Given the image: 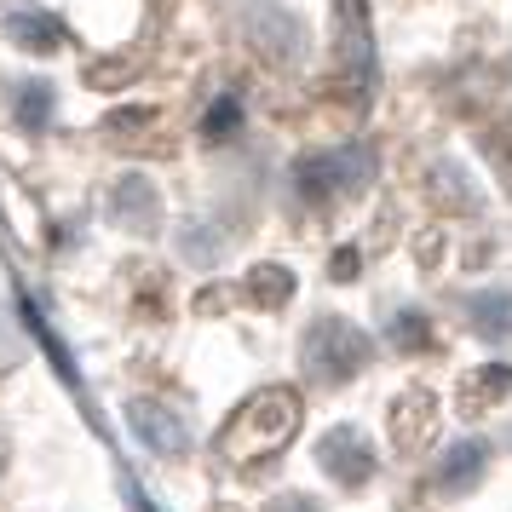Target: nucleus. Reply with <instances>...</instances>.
<instances>
[{"mask_svg": "<svg viewBox=\"0 0 512 512\" xmlns=\"http://www.w3.org/2000/svg\"><path fill=\"white\" fill-rule=\"evenodd\" d=\"M300 420L305 403L294 386H259L231 409V420L219 426V455L231 466H259V461H277L288 443L300 438Z\"/></svg>", "mask_w": 512, "mask_h": 512, "instance_id": "f257e3e1", "label": "nucleus"}, {"mask_svg": "<svg viewBox=\"0 0 512 512\" xmlns=\"http://www.w3.org/2000/svg\"><path fill=\"white\" fill-rule=\"evenodd\" d=\"M300 363L317 386H346V380H357V374L374 363V340L351 323V317L323 311V317L305 323V334H300Z\"/></svg>", "mask_w": 512, "mask_h": 512, "instance_id": "f03ea898", "label": "nucleus"}, {"mask_svg": "<svg viewBox=\"0 0 512 512\" xmlns=\"http://www.w3.org/2000/svg\"><path fill=\"white\" fill-rule=\"evenodd\" d=\"M236 29H242V41H248L259 58H271V64H294L305 52L300 12H288L282 0H236Z\"/></svg>", "mask_w": 512, "mask_h": 512, "instance_id": "7ed1b4c3", "label": "nucleus"}, {"mask_svg": "<svg viewBox=\"0 0 512 512\" xmlns=\"http://www.w3.org/2000/svg\"><path fill=\"white\" fill-rule=\"evenodd\" d=\"M294 179L311 202H334V196H357V190L369 185V156L363 150H317V156H305L294 167Z\"/></svg>", "mask_w": 512, "mask_h": 512, "instance_id": "20e7f679", "label": "nucleus"}, {"mask_svg": "<svg viewBox=\"0 0 512 512\" xmlns=\"http://www.w3.org/2000/svg\"><path fill=\"white\" fill-rule=\"evenodd\" d=\"M317 466H323V478H334L340 489H363L374 478V443L357 432V426H328L323 438H317Z\"/></svg>", "mask_w": 512, "mask_h": 512, "instance_id": "39448f33", "label": "nucleus"}, {"mask_svg": "<svg viewBox=\"0 0 512 512\" xmlns=\"http://www.w3.org/2000/svg\"><path fill=\"white\" fill-rule=\"evenodd\" d=\"M121 415H127V432H133L150 455H162V461L190 455V432H185V420H179V409H167L156 397H127Z\"/></svg>", "mask_w": 512, "mask_h": 512, "instance_id": "423d86ee", "label": "nucleus"}, {"mask_svg": "<svg viewBox=\"0 0 512 512\" xmlns=\"http://www.w3.org/2000/svg\"><path fill=\"white\" fill-rule=\"evenodd\" d=\"M110 219L121 231H156L162 225V190L144 173H121L116 190H110Z\"/></svg>", "mask_w": 512, "mask_h": 512, "instance_id": "0eeeda50", "label": "nucleus"}, {"mask_svg": "<svg viewBox=\"0 0 512 512\" xmlns=\"http://www.w3.org/2000/svg\"><path fill=\"white\" fill-rule=\"evenodd\" d=\"M438 420H443V409H438V397L432 392H403L392 403V443L409 455V449H426V443L438 438Z\"/></svg>", "mask_w": 512, "mask_h": 512, "instance_id": "6e6552de", "label": "nucleus"}, {"mask_svg": "<svg viewBox=\"0 0 512 512\" xmlns=\"http://www.w3.org/2000/svg\"><path fill=\"white\" fill-rule=\"evenodd\" d=\"M512 397V363H484V369H472L455 386V403H461V415H489V409H501Z\"/></svg>", "mask_w": 512, "mask_h": 512, "instance_id": "1a4fd4ad", "label": "nucleus"}, {"mask_svg": "<svg viewBox=\"0 0 512 512\" xmlns=\"http://www.w3.org/2000/svg\"><path fill=\"white\" fill-rule=\"evenodd\" d=\"M466 317H472V334L489 340V346H512V288H478L466 300Z\"/></svg>", "mask_w": 512, "mask_h": 512, "instance_id": "9d476101", "label": "nucleus"}, {"mask_svg": "<svg viewBox=\"0 0 512 512\" xmlns=\"http://www.w3.org/2000/svg\"><path fill=\"white\" fill-rule=\"evenodd\" d=\"M489 472V449L478 438L455 443V449H443L438 455V489L443 495H466V489H478V478Z\"/></svg>", "mask_w": 512, "mask_h": 512, "instance_id": "9b49d317", "label": "nucleus"}, {"mask_svg": "<svg viewBox=\"0 0 512 512\" xmlns=\"http://www.w3.org/2000/svg\"><path fill=\"white\" fill-rule=\"evenodd\" d=\"M6 41L24 52H58L64 47V24L52 18V12H35V6H18V12H6Z\"/></svg>", "mask_w": 512, "mask_h": 512, "instance_id": "f8f14e48", "label": "nucleus"}, {"mask_svg": "<svg viewBox=\"0 0 512 512\" xmlns=\"http://www.w3.org/2000/svg\"><path fill=\"white\" fill-rule=\"evenodd\" d=\"M52 116H58L52 81H18V87H12V121H18L24 133H47Z\"/></svg>", "mask_w": 512, "mask_h": 512, "instance_id": "ddd939ff", "label": "nucleus"}, {"mask_svg": "<svg viewBox=\"0 0 512 512\" xmlns=\"http://www.w3.org/2000/svg\"><path fill=\"white\" fill-rule=\"evenodd\" d=\"M294 288H300V282H294L288 265H254V271H248V300L265 305V311L288 305V300H294Z\"/></svg>", "mask_w": 512, "mask_h": 512, "instance_id": "4468645a", "label": "nucleus"}, {"mask_svg": "<svg viewBox=\"0 0 512 512\" xmlns=\"http://www.w3.org/2000/svg\"><path fill=\"white\" fill-rule=\"evenodd\" d=\"M242 133V98H213L208 116H202V139L219 144V139H236Z\"/></svg>", "mask_w": 512, "mask_h": 512, "instance_id": "2eb2a0df", "label": "nucleus"}, {"mask_svg": "<svg viewBox=\"0 0 512 512\" xmlns=\"http://www.w3.org/2000/svg\"><path fill=\"white\" fill-rule=\"evenodd\" d=\"M386 340L397 351H426L432 346V323H426V311H397L392 328H386Z\"/></svg>", "mask_w": 512, "mask_h": 512, "instance_id": "dca6fc26", "label": "nucleus"}, {"mask_svg": "<svg viewBox=\"0 0 512 512\" xmlns=\"http://www.w3.org/2000/svg\"><path fill=\"white\" fill-rule=\"evenodd\" d=\"M438 179H461V167H449V162H438ZM438 190H449V185H438ZM455 196H461V208H466V213L478 208V190H466V185H455Z\"/></svg>", "mask_w": 512, "mask_h": 512, "instance_id": "f3484780", "label": "nucleus"}, {"mask_svg": "<svg viewBox=\"0 0 512 512\" xmlns=\"http://www.w3.org/2000/svg\"><path fill=\"white\" fill-rule=\"evenodd\" d=\"M495 162H501V179L512 190V127H507V144H495Z\"/></svg>", "mask_w": 512, "mask_h": 512, "instance_id": "a211bd4d", "label": "nucleus"}, {"mask_svg": "<svg viewBox=\"0 0 512 512\" xmlns=\"http://www.w3.org/2000/svg\"><path fill=\"white\" fill-rule=\"evenodd\" d=\"M271 512H317V507H311L305 495H282V501H277V507H271Z\"/></svg>", "mask_w": 512, "mask_h": 512, "instance_id": "6ab92c4d", "label": "nucleus"}, {"mask_svg": "<svg viewBox=\"0 0 512 512\" xmlns=\"http://www.w3.org/2000/svg\"><path fill=\"white\" fill-rule=\"evenodd\" d=\"M127 512H156V507H150V501H144L139 489H133V495H127Z\"/></svg>", "mask_w": 512, "mask_h": 512, "instance_id": "aec40b11", "label": "nucleus"}]
</instances>
